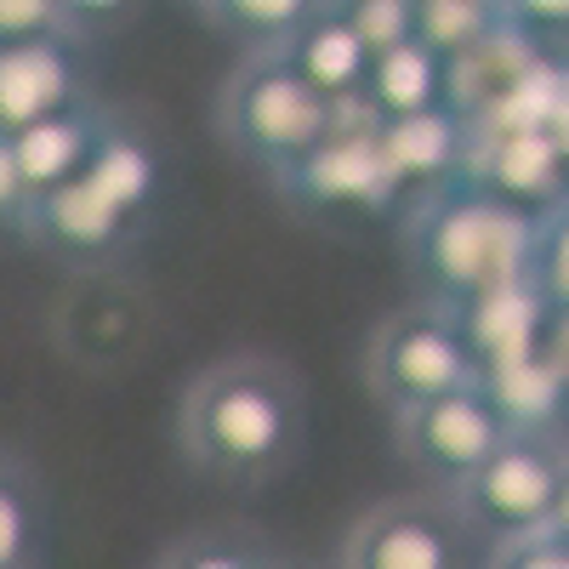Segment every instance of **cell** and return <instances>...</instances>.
<instances>
[{"mask_svg": "<svg viewBox=\"0 0 569 569\" xmlns=\"http://www.w3.org/2000/svg\"><path fill=\"white\" fill-rule=\"evenodd\" d=\"M177 450L217 485H273L308 450V382L273 353H222L177 393Z\"/></svg>", "mask_w": 569, "mask_h": 569, "instance_id": "6da1fadb", "label": "cell"}, {"mask_svg": "<svg viewBox=\"0 0 569 569\" xmlns=\"http://www.w3.org/2000/svg\"><path fill=\"white\" fill-rule=\"evenodd\" d=\"M536 228H541L536 211H525L485 182L456 177L405 206L399 217L405 273L416 284V297L461 308L485 291L530 279Z\"/></svg>", "mask_w": 569, "mask_h": 569, "instance_id": "7a4b0ae2", "label": "cell"}, {"mask_svg": "<svg viewBox=\"0 0 569 569\" xmlns=\"http://www.w3.org/2000/svg\"><path fill=\"white\" fill-rule=\"evenodd\" d=\"M330 126H337V103H325L279 52H246L217 91V137L228 142V154L268 177L302 166L330 137Z\"/></svg>", "mask_w": 569, "mask_h": 569, "instance_id": "3957f363", "label": "cell"}, {"mask_svg": "<svg viewBox=\"0 0 569 569\" xmlns=\"http://www.w3.org/2000/svg\"><path fill=\"white\" fill-rule=\"evenodd\" d=\"M365 382H370L376 399H382L388 416H399V410H416L427 399L479 388L485 382V359L472 353L456 308L416 297V302L393 308L382 325L370 330Z\"/></svg>", "mask_w": 569, "mask_h": 569, "instance_id": "277c9868", "label": "cell"}, {"mask_svg": "<svg viewBox=\"0 0 569 569\" xmlns=\"http://www.w3.org/2000/svg\"><path fill=\"white\" fill-rule=\"evenodd\" d=\"M490 541L461 518L445 490L388 496L353 518L337 569H485Z\"/></svg>", "mask_w": 569, "mask_h": 569, "instance_id": "5b68a950", "label": "cell"}, {"mask_svg": "<svg viewBox=\"0 0 569 569\" xmlns=\"http://www.w3.org/2000/svg\"><path fill=\"white\" fill-rule=\"evenodd\" d=\"M563 472H569V433H507L501 450L445 496L461 507L467 525L496 547V541H512V536H530V530L552 525Z\"/></svg>", "mask_w": 569, "mask_h": 569, "instance_id": "8992f818", "label": "cell"}, {"mask_svg": "<svg viewBox=\"0 0 569 569\" xmlns=\"http://www.w3.org/2000/svg\"><path fill=\"white\" fill-rule=\"evenodd\" d=\"M507 433L512 427H507L501 405L485 393V382L393 416V445H399L405 467L421 472L427 490H456L461 479H472L501 450Z\"/></svg>", "mask_w": 569, "mask_h": 569, "instance_id": "52a82bcc", "label": "cell"}, {"mask_svg": "<svg viewBox=\"0 0 569 569\" xmlns=\"http://www.w3.org/2000/svg\"><path fill=\"white\" fill-rule=\"evenodd\" d=\"M109 120L114 114H103L98 103H80L69 114L34 120L23 131H0V211H7L12 233L40 194H52V188L91 171Z\"/></svg>", "mask_w": 569, "mask_h": 569, "instance_id": "ba28073f", "label": "cell"}, {"mask_svg": "<svg viewBox=\"0 0 569 569\" xmlns=\"http://www.w3.org/2000/svg\"><path fill=\"white\" fill-rule=\"evenodd\" d=\"M137 228L142 222L126 217L86 171V177L52 188V194H40L29 206V217L18 222V240L52 251V257L74 262V268H103L137 240Z\"/></svg>", "mask_w": 569, "mask_h": 569, "instance_id": "9c48e42d", "label": "cell"}, {"mask_svg": "<svg viewBox=\"0 0 569 569\" xmlns=\"http://www.w3.org/2000/svg\"><path fill=\"white\" fill-rule=\"evenodd\" d=\"M467 182H485L525 211H552L569 194V160L552 126H472Z\"/></svg>", "mask_w": 569, "mask_h": 569, "instance_id": "30bf717a", "label": "cell"}, {"mask_svg": "<svg viewBox=\"0 0 569 569\" xmlns=\"http://www.w3.org/2000/svg\"><path fill=\"white\" fill-rule=\"evenodd\" d=\"M91 103L80 40H23L0 46V131H23L34 120H52Z\"/></svg>", "mask_w": 569, "mask_h": 569, "instance_id": "8fae6325", "label": "cell"}, {"mask_svg": "<svg viewBox=\"0 0 569 569\" xmlns=\"http://www.w3.org/2000/svg\"><path fill=\"white\" fill-rule=\"evenodd\" d=\"M382 154H388L393 177L405 182V194L421 200V194H433V188H445V182H456L467 171L472 120L456 103H439L427 114L382 120Z\"/></svg>", "mask_w": 569, "mask_h": 569, "instance_id": "7c38bea8", "label": "cell"}, {"mask_svg": "<svg viewBox=\"0 0 569 569\" xmlns=\"http://www.w3.org/2000/svg\"><path fill=\"white\" fill-rule=\"evenodd\" d=\"M541 58H547V46L530 40L512 18H501L479 46H472V52L450 58V103H456L472 126H485V120H496V114L518 98V86L536 74Z\"/></svg>", "mask_w": 569, "mask_h": 569, "instance_id": "4fadbf2b", "label": "cell"}, {"mask_svg": "<svg viewBox=\"0 0 569 569\" xmlns=\"http://www.w3.org/2000/svg\"><path fill=\"white\" fill-rule=\"evenodd\" d=\"M279 58L291 63L325 103H348V98H365L370 91L376 46L342 18L337 0H325V7L279 46Z\"/></svg>", "mask_w": 569, "mask_h": 569, "instance_id": "5bb4252c", "label": "cell"}, {"mask_svg": "<svg viewBox=\"0 0 569 569\" xmlns=\"http://www.w3.org/2000/svg\"><path fill=\"white\" fill-rule=\"evenodd\" d=\"M461 330H467V342L472 353L490 365L501 359H518V353H536L547 342V325H552V302L536 291L530 279H518V284H501V291H485V297H472L456 308Z\"/></svg>", "mask_w": 569, "mask_h": 569, "instance_id": "9a60e30c", "label": "cell"}, {"mask_svg": "<svg viewBox=\"0 0 569 569\" xmlns=\"http://www.w3.org/2000/svg\"><path fill=\"white\" fill-rule=\"evenodd\" d=\"M485 393L501 405L512 433H569V388L552 370L547 348L518 353L485 370Z\"/></svg>", "mask_w": 569, "mask_h": 569, "instance_id": "2e32d148", "label": "cell"}, {"mask_svg": "<svg viewBox=\"0 0 569 569\" xmlns=\"http://www.w3.org/2000/svg\"><path fill=\"white\" fill-rule=\"evenodd\" d=\"M365 98L382 109V120L439 109V103H450V58L433 52L421 34H410V40L388 46V52H376Z\"/></svg>", "mask_w": 569, "mask_h": 569, "instance_id": "e0dca14e", "label": "cell"}, {"mask_svg": "<svg viewBox=\"0 0 569 569\" xmlns=\"http://www.w3.org/2000/svg\"><path fill=\"white\" fill-rule=\"evenodd\" d=\"M91 182L126 211V217H149L160 200V154L149 137H137L131 126L109 120L103 142H98V160H91Z\"/></svg>", "mask_w": 569, "mask_h": 569, "instance_id": "ac0fdd59", "label": "cell"}, {"mask_svg": "<svg viewBox=\"0 0 569 569\" xmlns=\"http://www.w3.org/2000/svg\"><path fill=\"white\" fill-rule=\"evenodd\" d=\"M325 0H200L206 23L240 52H279Z\"/></svg>", "mask_w": 569, "mask_h": 569, "instance_id": "d6986e66", "label": "cell"}, {"mask_svg": "<svg viewBox=\"0 0 569 569\" xmlns=\"http://www.w3.org/2000/svg\"><path fill=\"white\" fill-rule=\"evenodd\" d=\"M40 496L29 485V467L7 456V479H0V569H40Z\"/></svg>", "mask_w": 569, "mask_h": 569, "instance_id": "ffe728a7", "label": "cell"}, {"mask_svg": "<svg viewBox=\"0 0 569 569\" xmlns=\"http://www.w3.org/2000/svg\"><path fill=\"white\" fill-rule=\"evenodd\" d=\"M507 12L485 7V0H416V34L433 46L445 58H461L472 52Z\"/></svg>", "mask_w": 569, "mask_h": 569, "instance_id": "44dd1931", "label": "cell"}, {"mask_svg": "<svg viewBox=\"0 0 569 569\" xmlns=\"http://www.w3.org/2000/svg\"><path fill=\"white\" fill-rule=\"evenodd\" d=\"M154 569H279V558L240 530H200L171 541L154 558Z\"/></svg>", "mask_w": 569, "mask_h": 569, "instance_id": "7402d4cb", "label": "cell"}, {"mask_svg": "<svg viewBox=\"0 0 569 569\" xmlns=\"http://www.w3.org/2000/svg\"><path fill=\"white\" fill-rule=\"evenodd\" d=\"M530 284H536L552 308H569V194H563L552 211H541Z\"/></svg>", "mask_w": 569, "mask_h": 569, "instance_id": "603a6c76", "label": "cell"}, {"mask_svg": "<svg viewBox=\"0 0 569 569\" xmlns=\"http://www.w3.org/2000/svg\"><path fill=\"white\" fill-rule=\"evenodd\" d=\"M23 40H80L63 0H0V46Z\"/></svg>", "mask_w": 569, "mask_h": 569, "instance_id": "cb8c5ba5", "label": "cell"}, {"mask_svg": "<svg viewBox=\"0 0 569 569\" xmlns=\"http://www.w3.org/2000/svg\"><path fill=\"white\" fill-rule=\"evenodd\" d=\"M337 7L376 52H388V46L416 34V0H337Z\"/></svg>", "mask_w": 569, "mask_h": 569, "instance_id": "d4e9b609", "label": "cell"}, {"mask_svg": "<svg viewBox=\"0 0 569 569\" xmlns=\"http://www.w3.org/2000/svg\"><path fill=\"white\" fill-rule=\"evenodd\" d=\"M485 569H569V536H558L547 525V530H530V536L496 541Z\"/></svg>", "mask_w": 569, "mask_h": 569, "instance_id": "484cf974", "label": "cell"}, {"mask_svg": "<svg viewBox=\"0 0 569 569\" xmlns=\"http://www.w3.org/2000/svg\"><path fill=\"white\" fill-rule=\"evenodd\" d=\"M507 18L541 46H558V52L569 46V0H512Z\"/></svg>", "mask_w": 569, "mask_h": 569, "instance_id": "4316f807", "label": "cell"}, {"mask_svg": "<svg viewBox=\"0 0 569 569\" xmlns=\"http://www.w3.org/2000/svg\"><path fill=\"white\" fill-rule=\"evenodd\" d=\"M63 7H69V18H74L80 34H103V29L131 23L142 0H63Z\"/></svg>", "mask_w": 569, "mask_h": 569, "instance_id": "83f0119b", "label": "cell"}, {"mask_svg": "<svg viewBox=\"0 0 569 569\" xmlns=\"http://www.w3.org/2000/svg\"><path fill=\"white\" fill-rule=\"evenodd\" d=\"M547 359H552V370L563 376V388H569V308H552V325H547Z\"/></svg>", "mask_w": 569, "mask_h": 569, "instance_id": "f1b7e54d", "label": "cell"}, {"mask_svg": "<svg viewBox=\"0 0 569 569\" xmlns=\"http://www.w3.org/2000/svg\"><path fill=\"white\" fill-rule=\"evenodd\" d=\"M552 530L569 536V472H563V490H558V507H552Z\"/></svg>", "mask_w": 569, "mask_h": 569, "instance_id": "f546056e", "label": "cell"}, {"mask_svg": "<svg viewBox=\"0 0 569 569\" xmlns=\"http://www.w3.org/2000/svg\"><path fill=\"white\" fill-rule=\"evenodd\" d=\"M485 7H496V12H507V7H512V0H485Z\"/></svg>", "mask_w": 569, "mask_h": 569, "instance_id": "4dcf8cb0", "label": "cell"}, {"mask_svg": "<svg viewBox=\"0 0 569 569\" xmlns=\"http://www.w3.org/2000/svg\"><path fill=\"white\" fill-rule=\"evenodd\" d=\"M279 569H291V563H279Z\"/></svg>", "mask_w": 569, "mask_h": 569, "instance_id": "1f68e13d", "label": "cell"}, {"mask_svg": "<svg viewBox=\"0 0 569 569\" xmlns=\"http://www.w3.org/2000/svg\"><path fill=\"white\" fill-rule=\"evenodd\" d=\"M194 7H200V0H194Z\"/></svg>", "mask_w": 569, "mask_h": 569, "instance_id": "d6a6232c", "label": "cell"}]
</instances>
